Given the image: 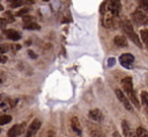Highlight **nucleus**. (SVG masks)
I'll list each match as a JSON object with an SVG mask.
<instances>
[{
	"label": "nucleus",
	"instance_id": "7",
	"mask_svg": "<svg viewBox=\"0 0 148 137\" xmlns=\"http://www.w3.org/2000/svg\"><path fill=\"white\" fill-rule=\"evenodd\" d=\"M25 130V123H18L13 125L8 132H7V137H18L20 135H22Z\"/></svg>",
	"mask_w": 148,
	"mask_h": 137
},
{
	"label": "nucleus",
	"instance_id": "2",
	"mask_svg": "<svg viewBox=\"0 0 148 137\" xmlns=\"http://www.w3.org/2000/svg\"><path fill=\"white\" fill-rule=\"evenodd\" d=\"M101 17H102V24L103 27L108 28V29H114L117 27V20L118 17H116L106 7V1H103L101 5Z\"/></svg>",
	"mask_w": 148,
	"mask_h": 137
},
{
	"label": "nucleus",
	"instance_id": "12",
	"mask_svg": "<svg viewBox=\"0 0 148 137\" xmlns=\"http://www.w3.org/2000/svg\"><path fill=\"white\" fill-rule=\"evenodd\" d=\"M88 117H89L90 120L95 121V122H99V121H102L103 115H102V111H101L99 109L95 108V109H91V110L88 113Z\"/></svg>",
	"mask_w": 148,
	"mask_h": 137
},
{
	"label": "nucleus",
	"instance_id": "28",
	"mask_svg": "<svg viewBox=\"0 0 148 137\" xmlns=\"http://www.w3.org/2000/svg\"><path fill=\"white\" fill-rule=\"evenodd\" d=\"M46 137H56V130L54 129H49L47 134H46Z\"/></svg>",
	"mask_w": 148,
	"mask_h": 137
},
{
	"label": "nucleus",
	"instance_id": "34",
	"mask_svg": "<svg viewBox=\"0 0 148 137\" xmlns=\"http://www.w3.org/2000/svg\"><path fill=\"white\" fill-rule=\"evenodd\" d=\"M3 81V77H2V73H0V84Z\"/></svg>",
	"mask_w": 148,
	"mask_h": 137
},
{
	"label": "nucleus",
	"instance_id": "32",
	"mask_svg": "<svg viewBox=\"0 0 148 137\" xmlns=\"http://www.w3.org/2000/svg\"><path fill=\"white\" fill-rule=\"evenodd\" d=\"M29 56H30V57H32V58H36V57H37L34 52H31V50H29Z\"/></svg>",
	"mask_w": 148,
	"mask_h": 137
},
{
	"label": "nucleus",
	"instance_id": "22",
	"mask_svg": "<svg viewBox=\"0 0 148 137\" xmlns=\"http://www.w3.org/2000/svg\"><path fill=\"white\" fill-rule=\"evenodd\" d=\"M9 48H10L9 44H6V43L0 44V55H5V53L9 50Z\"/></svg>",
	"mask_w": 148,
	"mask_h": 137
},
{
	"label": "nucleus",
	"instance_id": "8",
	"mask_svg": "<svg viewBox=\"0 0 148 137\" xmlns=\"http://www.w3.org/2000/svg\"><path fill=\"white\" fill-rule=\"evenodd\" d=\"M106 7L108 9L116 16L118 17L119 14H120V9H121V5L119 1L117 0H110V1H106Z\"/></svg>",
	"mask_w": 148,
	"mask_h": 137
},
{
	"label": "nucleus",
	"instance_id": "27",
	"mask_svg": "<svg viewBox=\"0 0 148 137\" xmlns=\"http://www.w3.org/2000/svg\"><path fill=\"white\" fill-rule=\"evenodd\" d=\"M114 64H116V58L110 57V58L108 59V66H109V67H111V66H113Z\"/></svg>",
	"mask_w": 148,
	"mask_h": 137
},
{
	"label": "nucleus",
	"instance_id": "35",
	"mask_svg": "<svg viewBox=\"0 0 148 137\" xmlns=\"http://www.w3.org/2000/svg\"><path fill=\"white\" fill-rule=\"evenodd\" d=\"M113 137H119V136H118V134H117V132H114V134H113Z\"/></svg>",
	"mask_w": 148,
	"mask_h": 137
},
{
	"label": "nucleus",
	"instance_id": "15",
	"mask_svg": "<svg viewBox=\"0 0 148 137\" xmlns=\"http://www.w3.org/2000/svg\"><path fill=\"white\" fill-rule=\"evenodd\" d=\"M113 42H114V44H116L117 46H119V48H126V46L128 45L127 38H126L124 35H117V36H114Z\"/></svg>",
	"mask_w": 148,
	"mask_h": 137
},
{
	"label": "nucleus",
	"instance_id": "23",
	"mask_svg": "<svg viewBox=\"0 0 148 137\" xmlns=\"http://www.w3.org/2000/svg\"><path fill=\"white\" fill-rule=\"evenodd\" d=\"M29 8L28 7H24V8H22L21 10H18L17 13H16V16H24V15H27V13H29Z\"/></svg>",
	"mask_w": 148,
	"mask_h": 137
},
{
	"label": "nucleus",
	"instance_id": "5",
	"mask_svg": "<svg viewBox=\"0 0 148 137\" xmlns=\"http://www.w3.org/2000/svg\"><path fill=\"white\" fill-rule=\"evenodd\" d=\"M40 125H42V121H40L39 118L32 120V122L28 125V128H27V130H25L24 137H35L36 134H37V131L39 130Z\"/></svg>",
	"mask_w": 148,
	"mask_h": 137
},
{
	"label": "nucleus",
	"instance_id": "29",
	"mask_svg": "<svg viewBox=\"0 0 148 137\" xmlns=\"http://www.w3.org/2000/svg\"><path fill=\"white\" fill-rule=\"evenodd\" d=\"M7 60H8V57H7L6 55H0V63H1V64L7 63Z\"/></svg>",
	"mask_w": 148,
	"mask_h": 137
},
{
	"label": "nucleus",
	"instance_id": "16",
	"mask_svg": "<svg viewBox=\"0 0 148 137\" xmlns=\"http://www.w3.org/2000/svg\"><path fill=\"white\" fill-rule=\"evenodd\" d=\"M121 129H123V136H124V137H128V136L131 135V132L133 131V130L131 129L130 123H128L126 120H124V121L121 122Z\"/></svg>",
	"mask_w": 148,
	"mask_h": 137
},
{
	"label": "nucleus",
	"instance_id": "9",
	"mask_svg": "<svg viewBox=\"0 0 148 137\" xmlns=\"http://www.w3.org/2000/svg\"><path fill=\"white\" fill-rule=\"evenodd\" d=\"M116 95H117V99L121 102V104L127 109V110H132V106H131V102L128 101V99L126 98V95L124 94V92L121 91V89H119V88H117L116 91Z\"/></svg>",
	"mask_w": 148,
	"mask_h": 137
},
{
	"label": "nucleus",
	"instance_id": "36",
	"mask_svg": "<svg viewBox=\"0 0 148 137\" xmlns=\"http://www.w3.org/2000/svg\"><path fill=\"white\" fill-rule=\"evenodd\" d=\"M2 9H3V7H2L1 5H0V10H2Z\"/></svg>",
	"mask_w": 148,
	"mask_h": 137
},
{
	"label": "nucleus",
	"instance_id": "6",
	"mask_svg": "<svg viewBox=\"0 0 148 137\" xmlns=\"http://www.w3.org/2000/svg\"><path fill=\"white\" fill-rule=\"evenodd\" d=\"M118 60H119V63H120V65H121L123 67H125V68H132L135 58H134V56H133L132 53L126 52V53L120 55V57H119Z\"/></svg>",
	"mask_w": 148,
	"mask_h": 137
},
{
	"label": "nucleus",
	"instance_id": "10",
	"mask_svg": "<svg viewBox=\"0 0 148 137\" xmlns=\"http://www.w3.org/2000/svg\"><path fill=\"white\" fill-rule=\"evenodd\" d=\"M3 36L7 37L10 41H14V42H16L21 38V34L18 31L14 30V29H5L3 30Z\"/></svg>",
	"mask_w": 148,
	"mask_h": 137
},
{
	"label": "nucleus",
	"instance_id": "17",
	"mask_svg": "<svg viewBox=\"0 0 148 137\" xmlns=\"http://www.w3.org/2000/svg\"><path fill=\"white\" fill-rule=\"evenodd\" d=\"M140 98H141V103H142V107L145 108V111L148 116V93L147 92H141L140 94Z\"/></svg>",
	"mask_w": 148,
	"mask_h": 137
},
{
	"label": "nucleus",
	"instance_id": "14",
	"mask_svg": "<svg viewBox=\"0 0 148 137\" xmlns=\"http://www.w3.org/2000/svg\"><path fill=\"white\" fill-rule=\"evenodd\" d=\"M89 134L91 137H104V134L101 128L95 124H89Z\"/></svg>",
	"mask_w": 148,
	"mask_h": 137
},
{
	"label": "nucleus",
	"instance_id": "11",
	"mask_svg": "<svg viewBox=\"0 0 148 137\" xmlns=\"http://www.w3.org/2000/svg\"><path fill=\"white\" fill-rule=\"evenodd\" d=\"M71 128L72 130L77 135V136H81L82 134V130H81V125H80V121L76 116H73L71 118Z\"/></svg>",
	"mask_w": 148,
	"mask_h": 137
},
{
	"label": "nucleus",
	"instance_id": "21",
	"mask_svg": "<svg viewBox=\"0 0 148 137\" xmlns=\"http://www.w3.org/2000/svg\"><path fill=\"white\" fill-rule=\"evenodd\" d=\"M2 19L6 20V22H12V21H14V15L10 12H5Z\"/></svg>",
	"mask_w": 148,
	"mask_h": 137
},
{
	"label": "nucleus",
	"instance_id": "18",
	"mask_svg": "<svg viewBox=\"0 0 148 137\" xmlns=\"http://www.w3.org/2000/svg\"><path fill=\"white\" fill-rule=\"evenodd\" d=\"M22 27H23V29H29V30H39L40 29L39 24L36 23V21L35 22H29V23H23Z\"/></svg>",
	"mask_w": 148,
	"mask_h": 137
},
{
	"label": "nucleus",
	"instance_id": "31",
	"mask_svg": "<svg viewBox=\"0 0 148 137\" xmlns=\"http://www.w3.org/2000/svg\"><path fill=\"white\" fill-rule=\"evenodd\" d=\"M10 48H12V50H13V52H15V51H16V50H18V49H20L21 46H20L18 44H14V45H12Z\"/></svg>",
	"mask_w": 148,
	"mask_h": 137
},
{
	"label": "nucleus",
	"instance_id": "1",
	"mask_svg": "<svg viewBox=\"0 0 148 137\" xmlns=\"http://www.w3.org/2000/svg\"><path fill=\"white\" fill-rule=\"evenodd\" d=\"M121 88H123L124 94L128 99V101L132 102L136 109H140V103H139V100L135 95L134 87H133V80L131 77H125L121 79Z\"/></svg>",
	"mask_w": 148,
	"mask_h": 137
},
{
	"label": "nucleus",
	"instance_id": "4",
	"mask_svg": "<svg viewBox=\"0 0 148 137\" xmlns=\"http://www.w3.org/2000/svg\"><path fill=\"white\" fill-rule=\"evenodd\" d=\"M132 19H133V22H134L136 26H145V24H148V15L146 14V12L141 10L140 8L133 12Z\"/></svg>",
	"mask_w": 148,
	"mask_h": 137
},
{
	"label": "nucleus",
	"instance_id": "20",
	"mask_svg": "<svg viewBox=\"0 0 148 137\" xmlns=\"http://www.w3.org/2000/svg\"><path fill=\"white\" fill-rule=\"evenodd\" d=\"M12 121V116L9 115H2L0 116V125H5L7 123H9Z\"/></svg>",
	"mask_w": 148,
	"mask_h": 137
},
{
	"label": "nucleus",
	"instance_id": "3",
	"mask_svg": "<svg viewBox=\"0 0 148 137\" xmlns=\"http://www.w3.org/2000/svg\"><path fill=\"white\" fill-rule=\"evenodd\" d=\"M120 28H121V30L125 33V35H126L135 45H138L139 48H142V43H141L139 36L136 35V33L134 31L133 24H132V22H131L128 19H123V20L120 21Z\"/></svg>",
	"mask_w": 148,
	"mask_h": 137
},
{
	"label": "nucleus",
	"instance_id": "13",
	"mask_svg": "<svg viewBox=\"0 0 148 137\" xmlns=\"http://www.w3.org/2000/svg\"><path fill=\"white\" fill-rule=\"evenodd\" d=\"M15 103H16V102H15L13 99L6 98V99H3V100L1 101L0 108H1V110H9V109H12V108L15 106Z\"/></svg>",
	"mask_w": 148,
	"mask_h": 137
},
{
	"label": "nucleus",
	"instance_id": "24",
	"mask_svg": "<svg viewBox=\"0 0 148 137\" xmlns=\"http://www.w3.org/2000/svg\"><path fill=\"white\" fill-rule=\"evenodd\" d=\"M29 22H35V19H34V16L27 14L23 16V23H29Z\"/></svg>",
	"mask_w": 148,
	"mask_h": 137
},
{
	"label": "nucleus",
	"instance_id": "30",
	"mask_svg": "<svg viewBox=\"0 0 148 137\" xmlns=\"http://www.w3.org/2000/svg\"><path fill=\"white\" fill-rule=\"evenodd\" d=\"M6 24H7L6 20H3V19H0V28H5V27H6Z\"/></svg>",
	"mask_w": 148,
	"mask_h": 137
},
{
	"label": "nucleus",
	"instance_id": "26",
	"mask_svg": "<svg viewBox=\"0 0 148 137\" xmlns=\"http://www.w3.org/2000/svg\"><path fill=\"white\" fill-rule=\"evenodd\" d=\"M23 3H24V2L21 1V0H20V1H13V2L10 3V7H12V8H16V7H18V6H22Z\"/></svg>",
	"mask_w": 148,
	"mask_h": 137
},
{
	"label": "nucleus",
	"instance_id": "25",
	"mask_svg": "<svg viewBox=\"0 0 148 137\" xmlns=\"http://www.w3.org/2000/svg\"><path fill=\"white\" fill-rule=\"evenodd\" d=\"M140 9L141 10H147L148 12V0H143V1H140Z\"/></svg>",
	"mask_w": 148,
	"mask_h": 137
},
{
	"label": "nucleus",
	"instance_id": "33",
	"mask_svg": "<svg viewBox=\"0 0 148 137\" xmlns=\"http://www.w3.org/2000/svg\"><path fill=\"white\" fill-rule=\"evenodd\" d=\"M128 137H136V134H135L134 131H132V132H131V135H130Z\"/></svg>",
	"mask_w": 148,
	"mask_h": 137
},
{
	"label": "nucleus",
	"instance_id": "19",
	"mask_svg": "<svg viewBox=\"0 0 148 137\" xmlns=\"http://www.w3.org/2000/svg\"><path fill=\"white\" fill-rule=\"evenodd\" d=\"M140 35H141V41L148 49V29H142L140 31Z\"/></svg>",
	"mask_w": 148,
	"mask_h": 137
}]
</instances>
